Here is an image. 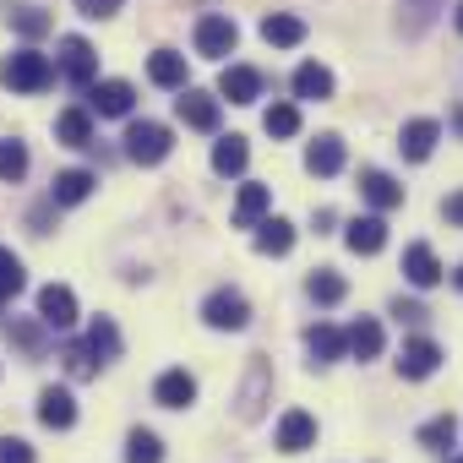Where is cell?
I'll list each match as a JSON object with an SVG mask.
<instances>
[{"label": "cell", "mask_w": 463, "mask_h": 463, "mask_svg": "<svg viewBox=\"0 0 463 463\" xmlns=\"http://www.w3.org/2000/svg\"><path fill=\"white\" fill-rule=\"evenodd\" d=\"M306 289H311V300H317V306H338V300L349 295V284H344V279H338L333 268H322V273H311V284H306Z\"/></svg>", "instance_id": "obj_30"}, {"label": "cell", "mask_w": 463, "mask_h": 463, "mask_svg": "<svg viewBox=\"0 0 463 463\" xmlns=\"http://www.w3.org/2000/svg\"><path fill=\"white\" fill-rule=\"evenodd\" d=\"M360 191H365V202H371L376 213L403 207V185H398L392 175H382V169H365V175H360Z\"/></svg>", "instance_id": "obj_14"}, {"label": "cell", "mask_w": 463, "mask_h": 463, "mask_svg": "<svg viewBox=\"0 0 463 463\" xmlns=\"http://www.w3.org/2000/svg\"><path fill=\"white\" fill-rule=\"evenodd\" d=\"M39 420H44L50 430H71V425H77V398H71V387H44V392H39Z\"/></svg>", "instance_id": "obj_12"}, {"label": "cell", "mask_w": 463, "mask_h": 463, "mask_svg": "<svg viewBox=\"0 0 463 463\" xmlns=\"http://www.w3.org/2000/svg\"><path fill=\"white\" fill-rule=\"evenodd\" d=\"M306 349H311V360H317V365H333V360H344V333L322 322V327H311V333H306Z\"/></svg>", "instance_id": "obj_28"}, {"label": "cell", "mask_w": 463, "mask_h": 463, "mask_svg": "<svg viewBox=\"0 0 463 463\" xmlns=\"http://www.w3.org/2000/svg\"><path fill=\"white\" fill-rule=\"evenodd\" d=\"M147 77H153L158 88H185V55H180V50H153Z\"/></svg>", "instance_id": "obj_24"}, {"label": "cell", "mask_w": 463, "mask_h": 463, "mask_svg": "<svg viewBox=\"0 0 463 463\" xmlns=\"http://www.w3.org/2000/svg\"><path fill=\"white\" fill-rule=\"evenodd\" d=\"M452 463H463V452H458V458H452Z\"/></svg>", "instance_id": "obj_44"}, {"label": "cell", "mask_w": 463, "mask_h": 463, "mask_svg": "<svg viewBox=\"0 0 463 463\" xmlns=\"http://www.w3.org/2000/svg\"><path fill=\"white\" fill-rule=\"evenodd\" d=\"M0 82H6L12 93H44V88L55 82V61L39 55L33 44H28V50H12L6 66H0Z\"/></svg>", "instance_id": "obj_1"}, {"label": "cell", "mask_w": 463, "mask_h": 463, "mask_svg": "<svg viewBox=\"0 0 463 463\" xmlns=\"http://www.w3.org/2000/svg\"><path fill=\"white\" fill-rule=\"evenodd\" d=\"M23 284H28L23 262H17L6 246H0V306H6V300H17V295H23Z\"/></svg>", "instance_id": "obj_31"}, {"label": "cell", "mask_w": 463, "mask_h": 463, "mask_svg": "<svg viewBox=\"0 0 463 463\" xmlns=\"http://www.w3.org/2000/svg\"><path fill=\"white\" fill-rule=\"evenodd\" d=\"M344 241H349V251H354V257H376V251L387 246V223H382V213L349 218V229H344Z\"/></svg>", "instance_id": "obj_8"}, {"label": "cell", "mask_w": 463, "mask_h": 463, "mask_svg": "<svg viewBox=\"0 0 463 463\" xmlns=\"http://www.w3.org/2000/svg\"><path fill=\"white\" fill-rule=\"evenodd\" d=\"M257 251L262 257H289L295 251V223L289 218H262L257 223Z\"/></svg>", "instance_id": "obj_18"}, {"label": "cell", "mask_w": 463, "mask_h": 463, "mask_svg": "<svg viewBox=\"0 0 463 463\" xmlns=\"http://www.w3.org/2000/svg\"><path fill=\"white\" fill-rule=\"evenodd\" d=\"M279 447H284V452H306V447H317V420H311L306 409H289V414L279 420Z\"/></svg>", "instance_id": "obj_17"}, {"label": "cell", "mask_w": 463, "mask_h": 463, "mask_svg": "<svg viewBox=\"0 0 463 463\" xmlns=\"http://www.w3.org/2000/svg\"><path fill=\"white\" fill-rule=\"evenodd\" d=\"M88 354H93L99 365L120 354V333H115V322H109V317H99V322L88 327Z\"/></svg>", "instance_id": "obj_29"}, {"label": "cell", "mask_w": 463, "mask_h": 463, "mask_svg": "<svg viewBox=\"0 0 463 463\" xmlns=\"http://www.w3.org/2000/svg\"><path fill=\"white\" fill-rule=\"evenodd\" d=\"M126 463H164V441L153 430H131L126 441Z\"/></svg>", "instance_id": "obj_33"}, {"label": "cell", "mask_w": 463, "mask_h": 463, "mask_svg": "<svg viewBox=\"0 0 463 463\" xmlns=\"http://www.w3.org/2000/svg\"><path fill=\"white\" fill-rule=\"evenodd\" d=\"M77 12L99 23V17H115V12H120V0H77Z\"/></svg>", "instance_id": "obj_39"}, {"label": "cell", "mask_w": 463, "mask_h": 463, "mask_svg": "<svg viewBox=\"0 0 463 463\" xmlns=\"http://www.w3.org/2000/svg\"><path fill=\"white\" fill-rule=\"evenodd\" d=\"M441 213H447V223H463V191H458V196H447V207H441Z\"/></svg>", "instance_id": "obj_40"}, {"label": "cell", "mask_w": 463, "mask_h": 463, "mask_svg": "<svg viewBox=\"0 0 463 463\" xmlns=\"http://www.w3.org/2000/svg\"><path fill=\"white\" fill-rule=\"evenodd\" d=\"M403 279H409L414 289H436V284H441L436 251H430V246H409V251H403Z\"/></svg>", "instance_id": "obj_15"}, {"label": "cell", "mask_w": 463, "mask_h": 463, "mask_svg": "<svg viewBox=\"0 0 463 463\" xmlns=\"http://www.w3.org/2000/svg\"><path fill=\"white\" fill-rule=\"evenodd\" d=\"M246 164H251L246 137H223V142L213 147V169H218V175H246Z\"/></svg>", "instance_id": "obj_26"}, {"label": "cell", "mask_w": 463, "mask_h": 463, "mask_svg": "<svg viewBox=\"0 0 463 463\" xmlns=\"http://www.w3.org/2000/svg\"><path fill=\"white\" fill-rule=\"evenodd\" d=\"M436 365H441V344H430V338H409L398 354V376H409V382L436 376Z\"/></svg>", "instance_id": "obj_7"}, {"label": "cell", "mask_w": 463, "mask_h": 463, "mask_svg": "<svg viewBox=\"0 0 463 463\" xmlns=\"http://www.w3.org/2000/svg\"><path fill=\"white\" fill-rule=\"evenodd\" d=\"M452 436H458V420L452 414H436L430 425H420V447H430V452H447Z\"/></svg>", "instance_id": "obj_32"}, {"label": "cell", "mask_w": 463, "mask_h": 463, "mask_svg": "<svg viewBox=\"0 0 463 463\" xmlns=\"http://www.w3.org/2000/svg\"><path fill=\"white\" fill-rule=\"evenodd\" d=\"M436 142H441V126H436V120H409V126L398 131V153H403L409 164H425V158L436 153Z\"/></svg>", "instance_id": "obj_10"}, {"label": "cell", "mask_w": 463, "mask_h": 463, "mask_svg": "<svg viewBox=\"0 0 463 463\" xmlns=\"http://www.w3.org/2000/svg\"><path fill=\"white\" fill-rule=\"evenodd\" d=\"M23 175H28V147L23 142H0V180L17 185Z\"/></svg>", "instance_id": "obj_34"}, {"label": "cell", "mask_w": 463, "mask_h": 463, "mask_svg": "<svg viewBox=\"0 0 463 463\" xmlns=\"http://www.w3.org/2000/svg\"><path fill=\"white\" fill-rule=\"evenodd\" d=\"M241 44V28H235V17H202L196 23V55H207V61H223L229 50Z\"/></svg>", "instance_id": "obj_4"}, {"label": "cell", "mask_w": 463, "mask_h": 463, "mask_svg": "<svg viewBox=\"0 0 463 463\" xmlns=\"http://www.w3.org/2000/svg\"><path fill=\"white\" fill-rule=\"evenodd\" d=\"M344 354H354V360H376V354H382V322L360 317V322L344 333Z\"/></svg>", "instance_id": "obj_21"}, {"label": "cell", "mask_w": 463, "mask_h": 463, "mask_svg": "<svg viewBox=\"0 0 463 463\" xmlns=\"http://www.w3.org/2000/svg\"><path fill=\"white\" fill-rule=\"evenodd\" d=\"M131 104H137L131 82H88V109H93V115L120 120V115H131Z\"/></svg>", "instance_id": "obj_6"}, {"label": "cell", "mask_w": 463, "mask_h": 463, "mask_svg": "<svg viewBox=\"0 0 463 463\" xmlns=\"http://www.w3.org/2000/svg\"><path fill=\"white\" fill-rule=\"evenodd\" d=\"M12 28H17L23 39H44V33L55 28V17H50V12H39V6H23V12H12Z\"/></svg>", "instance_id": "obj_35"}, {"label": "cell", "mask_w": 463, "mask_h": 463, "mask_svg": "<svg viewBox=\"0 0 463 463\" xmlns=\"http://www.w3.org/2000/svg\"><path fill=\"white\" fill-rule=\"evenodd\" d=\"M268 131H273V137H295V131H300V109H295V104H273V109H268Z\"/></svg>", "instance_id": "obj_36"}, {"label": "cell", "mask_w": 463, "mask_h": 463, "mask_svg": "<svg viewBox=\"0 0 463 463\" xmlns=\"http://www.w3.org/2000/svg\"><path fill=\"white\" fill-rule=\"evenodd\" d=\"M55 142H66V147H88V142H93V115H88V109H66V115L55 120Z\"/></svg>", "instance_id": "obj_27"}, {"label": "cell", "mask_w": 463, "mask_h": 463, "mask_svg": "<svg viewBox=\"0 0 463 463\" xmlns=\"http://www.w3.org/2000/svg\"><path fill=\"white\" fill-rule=\"evenodd\" d=\"M218 99H229V104H257L262 99V77L251 66H229L218 77Z\"/></svg>", "instance_id": "obj_13"}, {"label": "cell", "mask_w": 463, "mask_h": 463, "mask_svg": "<svg viewBox=\"0 0 463 463\" xmlns=\"http://www.w3.org/2000/svg\"><path fill=\"white\" fill-rule=\"evenodd\" d=\"M169 147H175L169 126H158V120H131V131H126V158H131V164H164Z\"/></svg>", "instance_id": "obj_2"}, {"label": "cell", "mask_w": 463, "mask_h": 463, "mask_svg": "<svg viewBox=\"0 0 463 463\" xmlns=\"http://www.w3.org/2000/svg\"><path fill=\"white\" fill-rule=\"evenodd\" d=\"M153 398H158L164 409H191V403H196V376H191V371H164L158 387H153Z\"/></svg>", "instance_id": "obj_16"}, {"label": "cell", "mask_w": 463, "mask_h": 463, "mask_svg": "<svg viewBox=\"0 0 463 463\" xmlns=\"http://www.w3.org/2000/svg\"><path fill=\"white\" fill-rule=\"evenodd\" d=\"M0 463H33V447L23 436H6V441H0Z\"/></svg>", "instance_id": "obj_37"}, {"label": "cell", "mask_w": 463, "mask_h": 463, "mask_svg": "<svg viewBox=\"0 0 463 463\" xmlns=\"http://www.w3.org/2000/svg\"><path fill=\"white\" fill-rule=\"evenodd\" d=\"M452 120H458V131H463V109H458V115H452Z\"/></svg>", "instance_id": "obj_42"}, {"label": "cell", "mask_w": 463, "mask_h": 463, "mask_svg": "<svg viewBox=\"0 0 463 463\" xmlns=\"http://www.w3.org/2000/svg\"><path fill=\"white\" fill-rule=\"evenodd\" d=\"M268 207H273V191H268V185H241V202H235V223H241V229H257V223L268 218Z\"/></svg>", "instance_id": "obj_23"}, {"label": "cell", "mask_w": 463, "mask_h": 463, "mask_svg": "<svg viewBox=\"0 0 463 463\" xmlns=\"http://www.w3.org/2000/svg\"><path fill=\"white\" fill-rule=\"evenodd\" d=\"M61 77L77 82V88H88L99 77V55H93L88 39H61Z\"/></svg>", "instance_id": "obj_5"}, {"label": "cell", "mask_w": 463, "mask_h": 463, "mask_svg": "<svg viewBox=\"0 0 463 463\" xmlns=\"http://www.w3.org/2000/svg\"><path fill=\"white\" fill-rule=\"evenodd\" d=\"M306 169H311V175H322V180H327V175H338V169H344V137H333V131H327V137H317V142H311V153H306Z\"/></svg>", "instance_id": "obj_19"}, {"label": "cell", "mask_w": 463, "mask_h": 463, "mask_svg": "<svg viewBox=\"0 0 463 463\" xmlns=\"http://www.w3.org/2000/svg\"><path fill=\"white\" fill-rule=\"evenodd\" d=\"M66 371H71V376H93V371H99V360L88 354V344H82V349H66Z\"/></svg>", "instance_id": "obj_38"}, {"label": "cell", "mask_w": 463, "mask_h": 463, "mask_svg": "<svg viewBox=\"0 0 463 463\" xmlns=\"http://www.w3.org/2000/svg\"><path fill=\"white\" fill-rule=\"evenodd\" d=\"M175 109H180V120H185L191 131H218V99H213V93H196V88H180V99H175Z\"/></svg>", "instance_id": "obj_9"}, {"label": "cell", "mask_w": 463, "mask_h": 463, "mask_svg": "<svg viewBox=\"0 0 463 463\" xmlns=\"http://www.w3.org/2000/svg\"><path fill=\"white\" fill-rule=\"evenodd\" d=\"M93 185H99L93 169H66V175H55V191H50V196H55L61 207H77V202L93 196Z\"/></svg>", "instance_id": "obj_20"}, {"label": "cell", "mask_w": 463, "mask_h": 463, "mask_svg": "<svg viewBox=\"0 0 463 463\" xmlns=\"http://www.w3.org/2000/svg\"><path fill=\"white\" fill-rule=\"evenodd\" d=\"M452 284H458V289H463V268H458V273H452Z\"/></svg>", "instance_id": "obj_41"}, {"label": "cell", "mask_w": 463, "mask_h": 463, "mask_svg": "<svg viewBox=\"0 0 463 463\" xmlns=\"http://www.w3.org/2000/svg\"><path fill=\"white\" fill-rule=\"evenodd\" d=\"M458 33H463V6H458Z\"/></svg>", "instance_id": "obj_43"}, {"label": "cell", "mask_w": 463, "mask_h": 463, "mask_svg": "<svg viewBox=\"0 0 463 463\" xmlns=\"http://www.w3.org/2000/svg\"><path fill=\"white\" fill-rule=\"evenodd\" d=\"M262 39L279 44V50H295V44L306 39V23L289 17V12H268V17H262Z\"/></svg>", "instance_id": "obj_22"}, {"label": "cell", "mask_w": 463, "mask_h": 463, "mask_svg": "<svg viewBox=\"0 0 463 463\" xmlns=\"http://www.w3.org/2000/svg\"><path fill=\"white\" fill-rule=\"evenodd\" d=\"M39 322L55 327V333H66V327L77 322V295H71L66 284H50V289L39 295Z\"/></svg>", "instance_id": "obj_11"}, {"label": "cell", "mask_w": 463, "mask_h": 463, "mask_svg": "<svg viewBox=\"0 0 463 463\" xmlns=\"http://www.w3.org/2000/svg\"><path fill=\"white\" fill-rule=\"evenodd\" d=\"M202 317H207V327H218V333H241V327L251 322V306H246V295H235V289H218V295H207Z\"/></svg>", "instance_id": "obj_3"}, {"label": "cell", "mask_w": 463, "mask_h": 463, "mask_svg": "<svg viewBox=\"0 0 463 463\" xmlns=\"http://www.w3.org/2000/svg\"><path fill=\"white\" fill-rule=\"evenodd\" d=\"M295 99H333V71L327 66H317V61H306L300 71H295Z\"/></svg>", "instance_id": "obj_25"}]
</instances>
